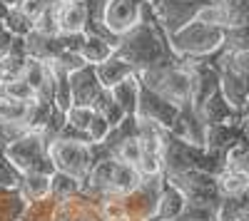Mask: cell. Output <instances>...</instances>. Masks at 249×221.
Returning <instances> with one entry per match:
<instances>
[{"label":"cell","mask_w":249,"mask_h":221,"mask_svg":"<svg viewBox=\"0 0 249 221\" xmlns=\"http://www.w3.org/2000/svg\"><path fill=\"white\" fill-rule=\"evenodd\" d=\"M137 77H140L142 85H147L150 90L160 92L162 97H167L177 107L192 105V70H190V63L160 67V70H144V72H137Z\"/></svg>","instance_id":"277c9868"},{"label":"cell","mask_w":249,"mask_h":221,"mask_svg":"<svg viewBox=\"0 0 249 221\" xmlns=\"http://www.w3.org/2000/svg\"><path fill=\"white\" fill-rule=\"evenodd\" d=\"M82 191V182L77 176H72V174H68V172H55L53 174V196L57 199V202H65V199H72V196H77Z\"/></svg>","instance_id":"603a6c76"},{"label":"cell","mask_w":249,"mask_h":221,"mask_svg":"<svg viewBox=\"0 0 249 221\" xmlns=\"http://www.w3.org/2000/svg\"><path fill=\"white\" fill-rule=\"evenodd\" d=\"M140 90H142L140 77H137V75H132V77H127V79H122L120 85H115L110 92H112V99H115V102H117L124 112H127V114H137Z\"/></svg>","instance_id":"2e32d148"},{"label":"cell","mask_w":249,"mask_h":221,"mask_svg":"<svg viewBox=\"0 0 249 221\" xmlns=\"http://www.w3.org/2000/svg\"><path fill=\"white\" fill-rule=\"evenodd\" d=\"M144 17V0H110L105 10V28L122 37L130 30H135Z\"/></svg>","instance_id":"ba28073f"},{"label":"cell","mask_w":249,"mask_h":221,"mask_svg":"<svg viewBox=\"0 0 249 221\" xmlns=\"http://www.w3.org/2000/svg\"><path fill=\"white\" fill-rule=\"evenodd\" d=\"M18 191L25 196L28 204L40 202V199L50 196V191H53V176L50 174H40V172H28L23 176V184H20Z\"/></svg>","instance_id":"ac0fdd59"},{"label":"cell","mask_w":249,"mask_h":221,"mask_svg":"<svg viewBox=\"0 0 249 221\" xmlns=\"http://www.w3.org/2000/svg\"><path fill=\"white\" fill-rule=\"evenodd\" d=\"M177 221H217V209L210 204L187 202V209L182 211V216Z\"/></svg>","instance_id":"f1b7e54d"},{"label":"cell","mask_w":249,"mask_h":221,"mask_svg":"<svg viewBox=\"0 0 249 221\" xmlns=\"http://www.w3.org/2000/svg\"><path fill=\"white\" fill-rule=\"evenodd\" d=\"M115 50H117V43H112V40L102 37V35H88L80 55L88 60V65H100L105 60H110L115 55Z\"/></svg>","instance_id":"d6986e66"},{"label":"cell","mask_w":249,"mask_h":221,"mask_svg":"<svg viewBox=\"0 0 249 221\" xmlns=\"http://www.w3.org/2000/svg\"><path fill=\"white\" fill-rule=\"evenodd\" d=\"M117 57L127 60V63L137 70H160V67H170V65H182L187 60H182L172 45H170V35L162 28L160 17L150 3H144V17L142 23L130 30L127 35L120 37V45L115 50Z\"/></svg>","instance_id":"6da1fadb"},{"label":"cell","mask_w":249,"mask_h":221,"mask_svg":"<svg viewBox=\"0 0 249 221\" xmlns=\"http://www.w3.org/2000/svg\"><path fill=\"white\" fill-rule=\"evenodd\" d=\"M70 85H72V97H75V105L82 107H92L97 102V97L105 92L100 77H97V67L95 65H85L82 70L70 75Z\"/></svg>","instance_id":"30bf717a"},{"label":"cell","mask_w":249,"mask_h":221,"mask_svg":"<svg viewBox=\"0 0 249 221\" xmlns=\"http://www.w3.org/2000/svg\"><path fill=\"white\" fill-rule=\"evenodd\" d=\"M5 28L15 35V37H28L35 30V20L23 10V8H13L10 15L5 17Z\"/></svg>","instance_id":"d4e9b609"},{"label":"cell","mask_w":249,"mask_h":221,"mask_svg":"<svg viewBox=\"0 0 249 221\" xmlns=\"http://www.w3.org/2000/svg\"><path fill=\"white\" fill-rule=\"evenodd\" d=\"M50 157L60 172H68L85 182L95 167V152L88 142H70V139H55L50 142Z\"/></svg>","instance_id":"5b68a950"},{"label":"cell","mask_w":249,"mask_h":221,"mask_svg":"<svg viewBox=\"0 0 249 221\" xmlns=\"http://www.w3.org/2000/svg\"><path fill=\"white\" fill-rule=\"evenodd\" d=\"M177 114H179V107L175 102H170V99L162 97L160 92L150 90L147 85H142V90H140V105H137V117L140 119H150V122L160 125L162 129H172Z\"/></svg>","instance_id":"52a82bcc"},{"label":"cell","mask_w":249,"mask_h":221,"mask_svg":"<svg viewBox=\"0 0 249 221\" xmlns=\"http://www.w3.org/2000/svg\"><path fill=\"white\" fill-rule=\"evenodd\" d=\"M18 40H20V37H15V35L5 28V23H0V57H5L8 52H13L15 45H18Z\"/></svg>","instance_id":"836d02e7"},{"label":"cell","mask_w":249,"mask_h":221,"mask_svg":"<svg viewBox=\"0 0 249 221\" xmlns=\"http://www.w3.org/2000/svg\"><path fill=\"white\" fill-rule=\"evenodd\" d=\"M224 15V28L249 25V0H219Z\"/></svg>","instance_id":"7402d4cb"},{"label":"cell","mask_w":249,"mask_h":221,"mask_svg":"<svg viewBox=\"0 0 249 221\" xmlns=\"http://www.w3.org/2000/svg\"><path fill=\"white\" fill-rule=\"evenodd\" d=\"M95 67H97V77H100V82H102V87H105V90H112L115 85L122 82V79L137 75V70L127 63V60H122L117 55H112L110 60H105V63H100Z\"/></svg>","instance_id":"5bb4252c"},{"label":"cell","mask_w":249,"mask_h":221,"mask_svg":"<svg viewBox=\"0 0 249 221\" xmlns=\"http://www.w3.org/2000/svg\"><path fill=\"white\" fill-rule=\"evenodd\" d=\"M23 172H20L13 162L5 149H0V187L5 189H20V184H23Z\"/></svg>","instance_id":"484cf974"},{"label":"cell","mask_w":249,"mask_h":221,"mask_svg":"<svg viewBox=\"0 0 249 221\" xmlns=\"http://www.w3.org/2000/svg\"><path fill=\"white\" fill-rule=\"evenodd\" d=\"M247 221H249V209H247Z\"/></svg>","instance_id":"8d00e7d4"},{"label":"cell","mask_w":249,"mask_h":221,"mask_svg":"<svg viewBox=\"0 0 249 221\" xmlns=\"http://www.w3.org/2000/svg\"><path fill=\"white\" fill-rule=\"evenodd\" d=\"M219 189L224 196H249V172L230 164L219 174Z\"/></svg>","instance_id":"e0dca14e"},{"label":"cell","mask_w":249,"mask_h":221,"mask_svg":"<svg viewBox=\"0 0 249 221\" xmlns=\"http://www.w3.org/2000/svg\"><path fill=\"white\" fill-rule=\"evenodd\" d=\"M170 132L182 137L184 142H190V144L207 147V125H204V119L199 117V112L195 110V105L179 107V114H177Z\"/></svg>","instance_id":"8fae6325"},{"label":"cell","mask_w":249,"mask_h":221,"mask_svg":"<svg viewBox=\"0 0 249 221\" xmlns=\"http://www.w3.org/2000/svg\"><path fill=\"white\" fill-rule=\"evenodd\" d=\"M115 157L120 159V162H127V164L140 167L142 157H144V149H142L140 137H132V139H127V142H122V144L115 149Z\"/></svg>","instance_id":"83f0119b"},{"label":"cell","mask_w":249,"mask_h":221,"mask_svg":"<svg viewBox=\"0 0 249 221\" xmlns=\"http://www.w3.org/2000/svg\"><path fill=\"white\" fill-rule=\"evenodd\" d=\"M214 3L217 0H160V3L152 5V8L160 17L162 28L172 37L175 32H179L182 28L190 25L192 20H197L204 8H210Z\"/></svg>","instance_id":"8992f818"},{"label":"cell","mask_w":249,"mask_h":221,"mask_svg":"<svg viewBox=\"0 0 249 221\" xmlns=\"http://www.w3.org/2000/svg\"><path fill=\"white\" fill-rule=\"evenodd\" d=\"M224 40H227V28L204 23V20L197 17L170 37V45L182 60H199L222 50Z\"/></svg>","instance_id":"7a4b0ae2"},{"label":"cell","mask_w":249,"mask_h":221,"mask_svg":"<svg viewBox=\"0 0 249 221\" xmlns=\"http://www.w3.org/2000/svg\"><path fill=\"white\" fill-rule=\"evenodd\" d=\"M92 117H95V110H92V107L75 105V107L68 112V125H72V127H77V129H82V132H88Z\"/></svg>","instance_id":"4dcf8cb0"},{"label":"cell","mask_w":249,"mask_h":221,"mask_svg":"<svg viewBox=\"0 0 249 221\" xmlns=\"http://www.w3.org/2000/svg\"><path fill=\"white\" fill-rule=\"evenodd\" d=\"M224 47L230 52H247L249 50V25L242 28H227Z\"/></svg>","instance_id":"f546056e"},{"label":"cell","mask_w":249,"mask_h":221,"mask_svg":"<svg viewBox=\"0 0 249 221\" xmlns=\"http://www.w3.org/2000/svg\"><path fill=\"white\" fill-rule=\"evenodd\" d=\"M184 209H187V196L182 194V189H177L175 184H170L167 179H164L160 206H157V214H155L152 221H177Z\"/></svg>","instance_id":"4fadbf2b"},{"label":"cell","mask_w":249,"mask_h":221,"mask_svg":"<svg viewBox=\"0 0 249 221\" xmlns=\"http://www.w3.org/2000/svg\"><path fill=\"white\" fill-rule=\"evenodd\" d=\"M249 196H224L217 209V221H247Z\"/></svg>","instance_id":"cb8c5ba5"},{"label":"cell","mask_w":249,"mask_h":221,"mask_svg":"<svg viewBox=\"0 0 249 221\" xmlns=\"http://www.w3.org/2000/svg\"><path fill=\"white\" fill-rule=\"evenodd\" d=\"M5 152L10 157V162L23 174L40 172V174H50L53 176L57 172L53 157H50V142H48V137H45L43 129L25 132L23 137H18Z\"/></svg>","instance_id":"3957f363"},{"label":"cell","mask_w":249,"mask_h":221,"mask_svg":"<svg viewBox=\"0 0 249 221\" xmlns=\"http://www.w3.org/2000/svg\"><path fill=\"white\" fill-rule=\"evenodd\" d=\"M144 182L142 172L135 167V164H127V162H120L117 159V167H115V176H112V194H130L135 191L140 184Z\"/></svg>","instance_id":"ffe728a7"},{"label":"cell","mask_w":249,"mask_h":221,"mask_svg":"<svg viewBox=\"0 0 249 221\" xmlns=\"http://www.w3.org/2000/svg\"><path fill=\"white\" fill-rule=\"evenodd\" d=\"M30 117H33V102H18V99H10L5 95L0 97V122L33 129Z\"/></svg>","instance_id":"9a60e30c"},{"label":"cell","mask_w":249,"mask_h":221,"mask_svg":"<svg viewBox=\"0 0 249 221\" xmlns=\"http://www.w3.org/2000/svg\"><path fill=\"white\" fill-rule=\"evenodd\" d=\"M0 85H3V95L10 97V99H18V102H35L37 99L35 87L28 82L25 77L13 79V82H0Z\"/></svg>","instance_id":"4316f807"},{"label":"cell","mask_w":249,"mask_h":221,"mask_svg":"<svg viewBox=\"0 0 249 221\" xmlns=\"http://www.w3.org/2000/svg\"><path fill=\"white\" fill-rule=\"evenodd\" d=\"M5 3H8L10 8H20V5H25L28 0H5Z\"/></svg>","instance_id":"d590c367"},{"label":"cell","mask_w":249,"mask_h":221,"mask_svg":"<svg viewBox=\"0 0 249 221\" xmlns=\"http://www.w3.org/2000/svg\"><path fill=\"white\" fill-rule=\"evenodd\" d=\"M10 10H13V8L5 3V0H0V23H5V17L10 15Z\"/></svg>","instance_id":"e575fe53"},{"label":"cell","mask_w":249,"mask_h":221,"mask_svg":"<svg viewBox=\"0 0 249 221\" xmlns=\"http://www.w3.org/2000/svg\"><path fill=\"white\" fill-rule=\"evenodd\" d=\"M112 132V127H110V122L105 117H102L100 112H95V117H92V122H90V129H88V134H90V142L92 144H102L107 139V134Z\"/></svg>","instance_id":"1f68e13d"},{"label":"cell","mask_w":249,"mask_h":221,"mask_svg":"<svg viewBox=\"0 0 249 221\" xmlns=\"http://www.w3.org/2000/svg\"><path fill=\"white\" fill-rule=\"evenodd\" d=\"M28 206L30 204L25 202V196L18 189H3L0 191V221H23Z\"/></svg>","instance_id":"44dd1931"},{"label":"cell","mask_w":249,"mask_h":221,"mask_svg":"<svg viewBox=\"0 0 249 221\" xmlns=\"http://www.w3.org/2000/svg\"><path fill=\"white\" fill-rule=\"evenodd\" d=\"M55 17L60 32H88L90 30V8L85 0H57Z\"/></svg>","instance_id":"9c48e42d"},{"label":"cell","mask_w":249,"mask_h":221,"mask_svg":"<svg viewBox=\"0 0 249 221\" xmlns=\"http://www.w3.org/2000/svg\"><path fill=\"white\" fill-rule=\"evenodd\" d=\"M55 65H60L62 70H68V72L72 75V72H77V70L85 67V65H88V60L82 57L80 52H62V55L55 60Z\"/></svg>","instance_id":"d6a6232c"},{"label":"cell","mask_w":249,"mask_h":221,"mask_svg":"<svg viewBox=\"0 0 249 221\" xmlns=\"http://www.w3.org/2000/svg\"><path fill=\"white\" fill-rule=\"evenodd\" d=\"M222 70V92L224 97L230 99V105L237 110V112H247L249 107V90H247V79L242 72H237L234 67L230 65H217Z\"/></svg>","instance_id":"7c38bea8"}]
</instances>
